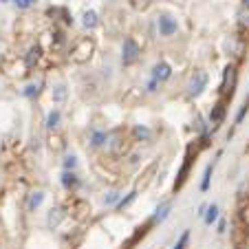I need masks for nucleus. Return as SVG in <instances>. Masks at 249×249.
Wrapping results in <instances>:
<instances>
[{
  "mask_svg": "<svg viewBox=\"0 0 249 249\" xmlns=\"http://www.w3.org/2000/svg\"><path fill=\"white\" fill-rule=\"evenodd\" d=\"M117 201H119V194H117V192H110L108 196L104 198V203H106V205H115Z\"/></svg>",
  "mask_w": 249,
  "mask_h": 249,
  "instance_id": "27",
  "label": "nucleus"
},
{
  "mask_svg": "<svg viewBox=\"0 0 249 249\" xmlns=\"http://www.w3.org/2000/svg\"><path fill=\"white\" fill-rule=\"evenodd\" d=\"M130 5L135 7V9H146V7L150 5V0H130Z\"/></svg>",
  "mask_w": 249,
  "mask_h": 249,
  "instance_id": "25",
  "label": "nucleus"
},
{
  "mask_svg": "<svg viewBox=\"0 0 249 249\" xmlns=\"http://www.w3.org/2000/svg\"><path fill=\"white\" fill-rule=\"evenodd\" d=\"M62 218H64V210H62V207H53V210L49 212V216H47L49 227H57L62 223Z\"/></svg>",
  "mask_w": 249,
  "mask_h": 249,
  "instance_id": "10",
  "label": "nucleus"
},
{
  "mask_svg": "<svg viewBox=\"0 0 249 249\" xmlns=\"http://www.w3.org/2000/svg\"><path fill=\"white\" fill-rule=\"evenodd\" d=\"M132 137H135L137 141H148L152 137V132H150V128H146V126H135L132 128Z\"/></svg>",
  "mask_w": 249,
  "mask_h": 249,
  "instance_id": "12",
  "label": "nucleus"
},
{
  "mask_svg": "<svg viewBox=\"0 0 249 249\" xmlns=\"http://www.w3.org/2000/svg\"><path fill=\"white\" fill-rule=\"evenodd\" d=\"M223 117H225V106H223V104H216V106L212 108V113H210V124L214 128H218L221 126V122H223Z\"/></svg>",
  "mask_w": 249,
  "mask_h": 249,
  "instance_id": "7",
  "label": "nucleus"
},
{
  "mask_svg": "<svg viewBox=\"0 0 249 249\" xmlns=\"http://www.w3.org/2000/svg\"><path fill=\"white\" fill-rule=\"evenodd\" d=\"M0 2H7V0H0Z\"/></svg>",
  "mask_w": 249,
  "mask_h": 249,
  "instance_id": "32",
  "label": "nucleus"
},
{
  "mask_svg": "<svg viewBox=\"0 0 249 249\" xmlns=\"http://www.w3.org/2000/svg\"><path fill=\"white\" fill-rule=\"evenodd\" d=\"M205 86H207V73L205 71H196V73L192 75V80H190V86H188L190 95H192V97H198Z\"/></svg>",
  "mask_w": 249,
  "mask_h": 249,
  "instance_id": "3",
  "label": "nucleus"
},
{
  "mask_svg": "<svg viewBox=\"0 0 249 249\" xmlns=\"http://www.w3.org/2000/svg\"><path fill=\"white\" fill-rule=\"evenodd\" d=\"M212 172H214V163H210L205 168V174H203V181H201V190L205 192L207 188H210V179H212Z\"/></svg>",
  "mask_w": 249,
  "mask_h": 249,
  "instance_id": "19",
  "label": "nucleus"
},
{
  "mask_svg": "<svg viewBox=\"0 0 249 249\" xmlns=\"http://www.w3.org/2000/svg\"><path fill=\"white\" fill-rule=\"evenodd\" d=\"M247 110H249V99H245V104L240 106L238 115H236V124H243V119H245V115H247Z\"/></svg>",
  "mask_w": 249,
  "mask_h": 249,
  "instance_id": "22",
  "label": "nucleus"
},
{
  "mask_svg": "<svg viewBox=\"0 0 249 249\" xmlns=\"http://www.w3.org/2000/svg\"><path fill=\"white\" fill-rule=\"evenodd\" d=\"M62 183H64L66 190H75L77 185H80V179L75 177V172H69V170H66V172L62 174Z\"/></svg>",
  "mask_w": 249,
  "mask_h": 249,
  "instance_id": "11",
  "label": "nucleus"
},
{
  "mask_svg": "<svg viewBox=\"0 0 249 249\" xmlns=\"http://www.w3.org/2000/svg\"><path fill=\"white\" fill-rule=\"evenodd\" d=\"M106 139H108V132H104V130H95L93 135H90V146L93 148H99L106 143Z\"/></svg>",
  "mask_w": 249,
  "mask_h": 249,
  "instance_id": "14",
  "label": "nucleus"
},
{
  "mask_svg": "<svg viewBox=\"0 0 249 249\" xmlns=\"http://www.w3.org/2000/svg\"><path fill=\"white\" fill-rule=\"evenodd\" d=\"M139 55H141L139 44H137L132 38H126V40H124V47H122V62H124V66L135 64V62L139 60Z\"/></svg>",
  "mask_w": 249,
  "mask_h": 249,
  "instance_id": "2",
  "label": "nucleus"
},
{
  "mask_svg": "<svg viewBox=\"0 0 249 249\" xmlns=\"http://www.w3.org/2000/svg\"><path fill=\"white\" fill-rule=\"evenodd\" d=\"M60 119H62L60 110H51V113H49V117H47V128H49V130H55V128L60 126Z\"/></svg>",
  "mask_w": 249,
  "mask_h": 249,
  "instance_id": "15",
  "label": "nucleus"
},
{
  "mask_svg": "<svg viewBox=\"0 0 249 249\" xmlns=\"http://www.w3.org/2000/svg\"><path fill=\"white\" fill-rule=\"evenodd\" d=\"M170 214V203H165V205H161L159 210H157V214H155V218H152V223H161L165 216Z\"/></svg>",
  "mask_w": 249,
  "mask_h": 249,
  "instance_id": "20",
  "label": "nucleus"
},
{
  "mask_svg": "<svg viewBox=\"0 0 249 249\" xmlns=\"http://www.w3.org/2000/svg\"><path fill=\"white\" fill-rule=\"evenodd\" d=\"M82 24H84V29H86V31H93V29L99 24L97 14H95L93 9H90V11H84V16H82Z\"/></svg>",
  "mask_w": 249,
  "mask_h": 249,
  "instance_id": "8",
  "label": "nucleus"
},
{
  "mask_svg": "<svg viewBox=\"0 0 249 249\" xmlns=\"http://www.w3.org/2000/svg\"><path fill=\"white\" fill-rule=\"evenodd\" d=\"M170 75H172V66L168 64V62H159V64L152 69V80L155 82H165V80H170Z\"/></svg>",
  "mask_w": 249,
  "mask_h": 249,
  "instance_id": "6",
  "label": "nucleus"
},
{
  "mask_svg": "<svg viewBox=\"0 0 249 249\" xmlns=\"http://www.w3.org/2000/svg\"><path fill=\"white\" fill-rule=\"evenodd\" d=\"M64 99H66V86L64 84L55 86V89H53V102H55V104H64Z\"/></svg>",
  "mask_w": 249,
  "mask_h": 249,
  "instance_id": "18",
  "label": "nucleus"
},
{
  "mask_svg": "<svg viewBox=\"0 0 249 249\" xmlns=\"http://www.w3.org/2000/svg\"><path fill=\"white\" fill-rule=\"evenodd\" d=\"M14 5L18 7V9H29V7L33 5V0H14Z\"/></svg>",
  "mask_w": 249,
  "mask_h": 249,
  "instance_id": "26",
  "label": "nucleus"
},
{
  "mask_svg": "<svg viewBox=\"0 0 249 249\" xmlns=\"http://www.w3.org/2000/svg\"><path fill=\"white\" fill-rule=\"evenodd\" d=\"M188 238H190V231H183V236L179 238V243H177V247H174V249H185V243H188Z\"/></svg>",
  "mask_w": 249,
  "mask_h": 249,
  "instance_id": "28",
  "label": "nucleus"
},
{
  "mask_svg": "<svg viewBox=\"0 0 249 249\" xmlns=\"http://www.w3.org/2000/svg\"><path fill=\"white\" fill-rule=\"evenodd\" d=\"M40 86H42V84H29L27 89H24V97H29V99L38 97V95H40Z\"/></svg>",
  "mask_w": 249,
  "mask_h": 249,
  "instance_id": "21",
  "label": "nucleus"
},
{
  "mask_svg": "<svg viewBox=\"0 0 249 249\" xmlns=\"http://www.w3.org/2000/svg\"><path fill=\"white\" fill-rule=\"evenodd\" d=\"M93 51H95V42H93L90 38H84V40H80L75 47L71 49L69 55H71V60H73V62L82 64V62H89V60H90Z\"/></svg>",
  "mask_w": 249,
  "mask_h": 249,
  "instance_id": "1",
  "label": "nucleus"
},
{
  "mask_svg": "<svg viewBox=\"0 0 249 249\" xmlns=\"http://www.w3.org/2000/svg\"><path fill=\"white\" fill-rule=\"evenodd\" d=\"M40 57H42V49L40 47H31L27 53V66H36L40 62Z\"/></svg>",
  "mask_w": 249,
  "mask_h": 249,
  "instance_id": "13",
  "label": "nucleus"
},
{
  "mask_svg": "<svg viewBox=\"0 0 249 249\" xmlns=\"http://www.w3.org/2000/svg\"><path fill=\"white\" fill-rule=\"evenodd\" d=\"M190 163H192V148H190L188 155H185V163H183V168H181V172H179V181H177V188H181V185L185 183V179H188Z\"/></svg>",
  "mask_w": 249,
  "mask_h": 249,
  "instance_id": "9",
  "label": "nucleus"
},
{
  "mask_svg": "<svg viewBox=\"0 0 249 249\" xmlns=\"http://www.w3.org/2000/svg\"><path fill=\"white\" fill-rule=\"evenodd\" d=\"M238 24H240V29H249V9L238 14Z\"/></svg>",
  "mask_w": 249,
  "mask_h": 249,
  "instance_id": "23",
  "label": "nucleus"
},
{
  "mask_svg": "<svg viewBox=\"0 0 249 249\" xmlns=\"http://www.w3.org/2000/svg\"><path fill=\"white\" fill-rule=\"evenodd\" d=\"M203 216H205V223H207V225H212V223L218 218V205L205 207V214H203Z\"/></svg>",
  "mask_w": 249,
  "mask_h": 249,
  "instance_id": "16",
  "label": "nucleus"
},
{
  "mask_svg": "<svg viewBox=\"0 0 249 249\" xmlns=\"http://www.w3.org/2000/svg\"><path fill=\"white\" fill-rule=\"evenodd\" d=\"M42 201H44V194L42 192H33L31 194V198H29V210H38L40 205H42Z\"/></svg>",
  "mask_w": 249,
  "mask_h": 249,
  "instance_id": "17",
  "label": "nucleus"
},
{
  "mask_svg": "<svg viewBox=\"0 0 249 249\" xmlns=\"http://www.w3.org/2000/svg\"><path fill=\"white\" fill-rule=\"evenodd\" d=\"M75 165H77L75 157H66V161H64V168H66V170H73Z\"/></svg>",
  "mask_w": 249,
  "mask_h": 249,
  "instance_id": "29",
  "label": "nucleus"
},
{
  "mask_svg": "<svg viewBox=\"0 0 249 249\" xmlns=\"http://www.w3.org/2000/svg\"><path fill=\"white\" fill-rule=\"evenodd\" d=\"M177 29H179V24H177V20H174L172 16L163 14L159 18V33H161V36H165V38H168V36H174V33H177Z\"/></svg>",
  "mask_w": 249,
  "mask_h": 249,
  "instance_id": "4",
  "label": "nucleus"
},
{
  "mask_svg": "<svg viewBox=\"0 0 249 249\" xmlns=\"http://www.w3.org/2000/svg\"><path fill=\"white\" fill-rule=\"evenodd\" d=\"M225 227H227L225 221H218V234H223V231H225Z\"/></svg>",
  "mask_w": 249,
  "mask_h": 249,
  "instance_id": "30",
  "label": "nucleus"
},
{
  "mask_svg": "<svg viewBox=\"0 0 249 249\" xmlns=\"http://www.w3.org/2000/svg\"><path fill=\"white\" fill-rule=\"evenodd\" d=\"M243 2H245V7H247V9H249V0H243Z\"/></svg>",
  "mask_w": 249,
  "mask_h": 249,
  "instance_id": "31",
  "label": "nucleus"
},
{
  "mask_svg": "<svg viewBox=\"0 0 249 249\" xmlns=\"http://www.w3.org/2000/svg\"><path fill=\"white\" fill-rule=\"evenodd\" d=\"M234 84H236V69H234V66H227L225 75H223L221 93L223 95H230V97H231V93H234Z\"/></svg>",
  "mask_w": 249,
  "mask_h": 249,
  "instance_id": "5",
  "label": "nucleus"
},
{
  "mask_svg": "<svg viewBox=\"0 0 249 249\" xmlns=\"http://www.w3.org/2000/svg\"><path fill=\"white\" fill-rule=\"evenodd\" d=\"M135 196H137V192H130V194H128L126 198H122V201L117 203V210H124V207H128V205H130L132 201H135Z\"/></svg>",
  "mask_w": 249,
  "mask_h": 249,
  "instance_id": "24",
  "label": "nucleus"
}]
</instances>
